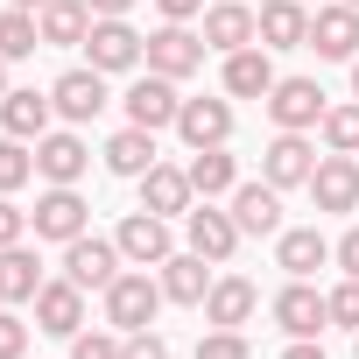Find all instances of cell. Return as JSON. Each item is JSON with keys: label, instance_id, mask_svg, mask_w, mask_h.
<instances>
[{"label": "cell", "instance_id": "cell-11", "mask_svg": "<svg viewBox=\"0 0 359 359\" xmlns=\"http://www.w3.org/2000/svg\"><path fill=\"white\" fill-rule=\"evenodd\" d=\"M261 176L275 191H310V176H317V148L303 134H275L268 155H261Z\"/></svg>", "mask_w": 359, "mask_h": 359}, {"label": "cell", "instance_id": "cell-31", "mask_svg": "<svg viewBox=\"0 0 359 359\" xmlns=\"http://www.w3.org/2000/svg\"><path fill=\"white\" fill-rule=\"evenodd\" d=\"M0 268H8V303H36V289H43V261H36L29 247H8V254H0Z\"/></svg>", "mask_w": 359, "mask_h": 359}, {"label": "cell", "instance_id": "cell-1", "mask_svg": "<svg viewBox=\"0 0 359 359\" xmlns=\"http://www.w3.org/2000/svg\"><path fill=\"white\" fill-rule=\"evenodd\" d=\"M162 310V282H148L141 268H120V282L106 289V324L127 338V331H148Z\"/></svg>", "mask_w": 359, "mask_h": 359}, {"label": "cell", "instance_id": "cell-43", "mask_svg": "<svg viewBox=\"0 0 359 359\" xmlns=\"http://www.w3.org/2000/svg\"><path fill=\"white\" fill-rule=\"evenodd\" d=\"M85 8H92V22H106V15H127L134 0H85Z\"/></svg>", "mask_w": 359, "mask_h": 359}, {"label": "cell", "instance_id": "cell-20", "mask_svg": "<svg viewBox=\"0 0 359 359\" xmlns=\"http://www.w3.org/2000/svg\"><path fill=\"white\" fill-rule=\"evenodd\" d=\"M324 261H331V240H324L317 226H289V233H275V268H289L296 282H310Z\"/></svg>", "mask_w": 359, "mask_h": 359}, {"label": "cell", "instance_id": "cell-8", "mask_svg": "<svg viewBox=\"0 0 359 359\" xmlns=\"http://www.w3.org/2000/svg\"><path fill=\"white\" fill-rule=\"evenodd\" d=\"M205 50H219V57H233V50H247V43H261V15L247 8V0H212L205 8Z\"/></svg>", "mask_w": 359, "mask_h": 359}, {"label": "cell", "instance_id": "cell-40", "mask_svg": "<svg viewBox=\"0 0 359 359\" xmlns=\"http://www.w3.org/2000/svg\"><path fill=\"white\" fill-rule=\"evenodd\" d=\"M331 261H338L345 275H359V226H345V240L331 247Z\"/></svg>", "mask_w": 359, "mask_h": 359}, {"label": "cell", "instance_id": "cell-24", "mask_svg": "<svg viewBox=\"0 0 359 359\" xmlns=\"http://www.w3.org/2000/svg\"><path fill=\"white\" fill-rule=\"evenodd\" d=\"M268 92H275V64H268V50H261V43L233 50V57H226V99H268Z\"/></svg>", "mask_w": 359, "mask_h": 359}, {"label": "cell", "instance_id": "cell-38", "mask_svg": "<svg viewBox=\"0 0 359 359\" xmlns=\"http://www.w3.org/2000/svg\"><path fill=\"white\" fill-rule=\"evenodd\" d=\"M22 240H29V212H22L15 198H0V254L22 247Z\"/></svg>", "mask_w": 359, "mask_h": 359}, {"label": "cell", "instance_id": "cell-36", "mask_svg": "<svg viewBox=\"0 0 359 359\" xmlns=\"http://www.w3.org/2000/svg\"><path fill=\"white\" fill-rule=\"evenodd\" d=\"M120 345L127 338H113V331H78L71 338V359H120Z\"/></svg>", "mask_w": 359, "mask_h": 359}, {"label": "cell", "instance_id": "cell-23", "mask_svg": "<svg viewBox=\"0 0 359 359\" xmlns=\"http://www.w3.org/2000/svg\"><path fill=\"white\" fill-rule=\"evenodd\" d=\"M233 219H240V233H282V191L268 184H233Z\"/></svg>", "mask_w": 359, "mask_h": 359}, {"label": "cell", "instance_id": "cell-21", "mask_svg": "<svg viewBox=\"0 0 359 359\" xmlns=\"http://www.w3.org/2000/svg\"><path fill=\"white\" fill-rule=\"evenodd\" d=\"M261 50H310V8L303 0H268L261 8Z\"/></svg>", "mask_w": 359, "mask_h": 359}, {"label": "cell", "instance_id": "cell-22", "mask_svg": "<svg viewBox=\"0 0 359 359\" xmlns=\"http://www.w3.org/2000/svg\"><path fill=\"white\" fill-rule=\"evenodd\" d=\"M85 169H92V148L78 134H43L36 141V176H50V184H78Z\"/></svg>", "mask_w": 359, "mask_h": 359}, {"label": "cell", "instance_id": "cell-41", "mask_svg": "<svg viewBox=\"0 0 359 359\" xmlns=\"http://www.w3.org/2000/svg\"><path fill=\"white\" fill-rule=\"evenodd\" d=\"M155 8H162V22H198L205 0H155Z\"/></svg>", "mask_w": 359, "mask_h": 359}, {"label": "cell", "instance_id": "cell-6", "mask_svg": "<svg viewBox=\"0 0 359 359\" xmlns=\"http://www.w3.org/2000/svg\"><path fill=\"white\" fill-rule=\"evenodd\" d=\"M268 113H275V127L282 134H310V127H324V92H317V78H275V92H268Z\"/></svg>", "mask_w": 359, "mask_h": 359}, {"label": "cell", "instance_id": "cell-13", "mask_svg": "<svg viewBox=\"0 0 359 359\" xmlns=\"http://www.w3.org/2000/svg\"><path fill=\"white\" fill-rule=\"evenodd\" d=\"M310 198H317V212H359V155L331 148L310 176Z\"/></svg>", "mask_w": 359, "mask_h": 359}, {"label": "cell", "instance_id": "cell-37", "mask_svg": "<svg viewBox=\"0 0 359 359\" xmlns=\"http://www.w3.org/2000/svg\"><path fill=\"white\" fill-rule=\"evenodd\" d=\"M22 352H29V324L0 303V359H22Z\"/></svg>", "mask_w": 359, "mask_h": 359}, {"label": "cell", "instance_id": "cell-10", "mask_svg": "<svg viewBox=\"0 0 359 359\" xmlns=\"http://www.w3.org/2000/svg\"><path fill=\"white\" fill-rule=\"evenodd\" d=\"M36 331H50V338H78L85 331V289L71 275H57V282L36 289Z\"/></svg>", "mask_w": 359, "mask_h": 359}, {"label": "cell", "instance_id": "cell-35", "mask_svg": "<svg viewBox=\"0 0 359 359\" xmlns=\"http://www.w3.org/2000/svg\"><path fill=\"white\" fill-rule=\"evenodd\" d=\"M198 359H247V338H240V331H219V324H212V331L198 338Z\"/></svg>", "mask_w": 359, "mask_h": 359}, {"label": "cell", "instance_id": "cell-12", "mask_svg": "<svg viewBox=\"0 0 359 359\" xmlns=\"http://www.w3.org/2000/svg\"><path fill=\"white\" fill-rule=\"evenodd\" d=\"M50 99H57V113H64L71 127H85V120H99V113H106V71L78 64V71H64V78L50 85Z\"/></svg>", "mask_w": 359, "mask_h": 359}, {"label": "cell", "instance_id": "cell-42", "mask_svg": "<svg viewBox=\"0 0 359 359\" xmlns=\"http://www.w3.org/2000/svg\"><path fill=\"white\" fill-rule=\"evenodd\" d=\"M282 359H324V345H317V338H289V352H282Z\"/></svg>", "mask_w": 359, "mask_h": 359}, {"label": "cell", "instance_id": "cell-46", "mask_svg": "<svg viewBox=\"0 0 359 359\" xmlns=\"http://www.w3.org/2000/svg\"><path fill=\"white\" fill-rule=\"evenodd\" d=\"M352 99H359V57H352Z\"/></svg>", "mask_w": 359, "mask_h": 359}, {"label": "cell", "instance_id": "cell-17", "mask_svg": "<svg viewBox=\"0 0 359 359\" xmlns=\"http://www.w3.org/2000/svg\"><path fill=\"white\" fill-rule=\"evenodd\" d=\"M254 310H261V289H254L247 275H219V282H212V296H205V324H219V331L254 324Z\"/></svg>", "mask_w": 359, "mask_h": 359}, {"label": "cell", "instance_id": "cell-39", "mask_svg": "<svg viewBox=\"0 0 359 359\" xmlns=\"http://www.w3.org/2000/svg\"><path fill=\"white\" fill-rule=\"evenodd\" d=\"M120 359H169V345H162L155 331H127V345H120Z\"/></svg>", "mask_w": 359, "mask_h": 359}, {"label": "cell", "instance_id": "cell-34", "mask_svg": "<svg viewBox=\"0 0 359 359\" xmlns=\"http://www.w3.org/2000/svg\"><path fill=\"white\" fill-rule=\"evenodd\" d=\"M324 303H331V324H345V331H359V275H345V282H338V289H331Z\"/></svg>", "mask_w": 359, "mask_h": 359}, {"label": "cell", "instance_id": "cell-47", "mask_svg": "<svg viewBox=\"0 0 359 359\" xmlns=\"http://www.w3.org/2000/svg\"><path fill=\"white\" fill-rule=\"evenodd\" d=\"M0 303H8V268H0Z\"/></svg>", "mask_w": 359, "mask_h": 359}, {"label": "cell", "instance_id": "cell-33", "mask_svg": "<svg viewBox=\"0 0 359 359\" xmlns=\"http://www.w3.org/2000/svg\"><path fill=\"white\" fill-rule=\"evenodd\" d=\"M324 141H331L338 155H359V99H352V106H331V113H324Z\"/></svg>", "mask_w": 359, "mask_h": 359}, {"label": "cell", "instance_id": "cell-32", "mask_svg": "<svg viewBox=\"0 0 359 359\" xmlns=\"http://www.w3.org/2000/svg\"><path fill=\"white\" fill-rule=\"evenodd\" d=\"M29 176H36V148L8 134V141H0V198H15V191L29 184Z\"/></svg>", "mask_w": 359, "mask_h": 359}, {"label": "cell", "instance_id": "cell-49", "mask_svg": "<svg viewBox=\"0 0 359 359\" xmlns=\"http://www.w3.org/2000/svg\"><path fill=\"white\" fill-rule=\"evenodd\" d=\"M345 8H359V0H345Z\"/></svg>", "mask_w": 359, "mask_h": 359}, {"label": "cell", "instance_id": "cell-9", "mask_svg": "<svg viewBox=\"0 0 359 359\" xmlns=\"http://www.w3.org/2000/svg\"><path fill=\"white\" fill-rule=\"evenodd\" d=\"M85 198H78V184H50L43 198H36V212H29V226H36V240H78L85 233Z\"/></svg>", "mask_w": 359, "mask_h": 359}, {"label": "cell", "instance_id": "cell-15", "mask_svg": "<svg viewBox=\"0 0 359 359\" xmlns=\"http://www.w3.org/2000/svg\"><path fill=\"white\" fill-rule=\"evenodd\" d=\"M176 134H184L191 148H226L233 141V99H184Z\"/></svg>", "mask_w": 359, "mask_h": 359}, {"label": "cell", "instance_id": "cell-30", "mask_svg": "<svg viewBox=\"0 0 359 359\" xmlns=\"http://www.w3.org/2000/svg\"><path fill=\"white\" fill-rule=\"evenodd\" d=\"M36 43H43V22H36L29 8H8V15H0V57H8V64L36 57Z\"/></svg>", "mask_w": 359, "mask_h": 359}, {"label": "cell", "instance_id": "cell-14", "mask_svg": "<svg viewBox=\"0 0 359 359\" xmlns=\"http://www.w3.org/2000/svg\"><path fill=\"white\" fill-rule=\"evenodd\" d=\"M310 50L331 57V64H352L359 57V8H345V0L338 8H317L310 15Z\"/></svg>", "mask_w": 359, "mask_h": 359}, {"label": "cell", "instance_id": "cell-19", "mask_svg": "<svg viewBox=\"0 0 359 359\" xmlns=\"http://www.w3.org/2000/svg\"><path fill=\"white\" fill-rule=\"evenodd\" d=\"M191 169H169V162H155L148 176H141V212H155V219H176V212H191Z\"/></svg>", "mask_w": 359, "mask_h": 359}, {"label": "cell", "instance_id": "cell-45", "mask_svg": "<svg viewBox=\"0 0 359 359\" xmlns=\"http://www.w3.org/2000/svg\"><path fill=\"white\" fill-rule=\"evenodd\" d=\"M15 8H29V15H43V8H50V0H15Z\"/></svg>", "mask_w": 359, "mask_h": 359}, {"label": "cell", "instance_id": "cell-2", "mask_svg": "<svg viewBox=\"0 0 359 359\" xmlns=\"http://www.w3.org/2000/svg\"><path fill=\"white\" fill-rule=\"evenodd\" d=\"M85 50H92V71H134V64H148V36H134V22L127 15H106V22H92V36H85Z\"/></svg>", "mask_w": 359, "mask_h": 359}, {"label": "cell", "instance_id": "cell-27", "mask_svg": "<svg viewBox=\"0 0 359 359\" xmlns=\"http://www.w3.org/2000/svg\"><path fill=\"white\" fill-rule=\"evenodd\" d=\"M106 169H113V176H134V184H141V176L155 169V134H148V127H120V134L106 141Z\"/></svg>", "mask_w": 359, "mask_h": 359}, {"label": "cell", "instance_id": "cell-26", "mask_svg": "<svg viewBox=\"0 0 359 359\" xmlns=\"http://www.w3.org/2000/svg\"><path fill=\"white\" fill-rule=\"evenodd\" d=\"M50 113H57L50 92H8V99H0V127H8L15 141H43L50 134Z\"/></svg>", "mask_w": 359, "mask_h": 359}, {"label": "cell", "instance_id": "cell-25", "mask_svg": "<svg viewBox=\"0 0 359 359\" xmlns=\"http://www.w3.org/2000/svg\"><path fill=\"white\" fill-rule=\"evenodd\" d=\"M212 282H219V275H212L205 254H169V261H162V296H169V303H205Z\"/></svg>", "mask_w": 359, "mask_h": 359}, {"label": "cell", "instance_id": "cell-3", "mask_svg": "<svg viewBox=\"0 0 359 359\" xmlns=\"http://www.w3.org/2000/svg\"><path fill=\"white\" fill-rule=\"evenodd\" d=\"M120 261H127L120 240H92V233L64 240V275H71L78 289H99V296H106V289L120 282Z\"/></svg>", "mask_w": 359, "mask_h": 359}, {"label": "cell", "instance_id": "cell-18", "mask_svg": "<svg viewBox=\"0 0 359 359\" xmlns=\"http://www.w3.org/2000/svg\"><path fill=\"white\" fill-rule=\"evenodd\" d=\"M275 324H282L289 338H317V331L331 324V303H324L310 282H296V275H289V289L275 296Z\"/></svg>", "mask_w": 359, "mask_h": 359}, {"label": "cell", "instance_id": "cell-28", "mask_svg": "<svg viewBox=\"0 0 359 359\" xmlns=\"http://www.w3.org/2000/svg\"><path fill=\"white\" fill-rule=\"evenodd\" d=\"M233 184H240V162L226 148H191V191L198 198H233Z\"/></svg>", "mask_w": 359, "mask_h": 359}, {"label": "cell", "instance_id": "cell-16", "mask_svg": "<svg viewBox=\"0 0 359 359\" xmlns=\"http://www.w3.org/2000/svg\"><path fill=\"white\" fill-rule=\"evenodd\" d=\"M113 240H120V254L134 268H162L169 261V219H155V212H127Z\"/></svg>", "mask_w": 359, "mask_h": 359}, {"label": "cell", "instance_id": "cell-4", "mask_svg": "<svg viewBox=\"0 0 359 359\" xmlns=\"http://www.w3.org/2000/svg\"><path fill=\"white\" fill-rule=\"evenodd\" d=\"M148 71H162V78L184 85L191 71H205V36H198L191 22H162V29L148 36Z\"/></svg>", "mask_w": 359, "mask_h": 359}, {"label": "cell", "instance_id": "cell-29", "mask_svg": "<svg viewBox=\"0 0 359 359\" xmlns=\"http://www.w3.org/2000/svg\"><path fill=\"white\" fill-rule=\"evenodd\" d=\"M36 22H43V43H57V50H71V43L92 36V8H85V0H50Z\"/></svg>", "mask_w": 359, "mask_h": 359}, {"label": "cell", "instance_id": "cell-44", "mask_svg": "<svg viewBox=\"0 0 359 359\" xmlns=\"http://www.w3.org/2000/svg\"><path fill=\"white\" fill-rule=\"evenodd\" d=\"M8 92H15V85H8V57H0V99H8Z\"/></svg>", "mask_w": 359, "mask_h": 359}, {"label": "cell", "instance_id": "cell-48", "mask_svg": "<svg viewBox=\"0 0 359 359\" xmlns=\"http://www.w3.org/2000/svg\"><path fill=\"white\" fill-rule=\"evenodd\" d=\"M352 338H359V331H352ZM352 359H359V345H352Z\"/></svg>", "mask_w": 359, "mask_h": 359}, {"label": "cell", "instance_id": "cell-5", "mask_svg": "<svg viewBox=\"0 0 359 359\" xmlns=\"http://www.w3.org/2000/svg\"><path fill=\"white\" fill-rule=\"evenodd\" d=\"M120 106H127V127H148V134H162V127H176V113H184V99H176V78H162V71H148V78H134Z\"/></svg>", "mask_w": 359, "mask_h": 359}, {"label": "cell", "instance_id": "cell-7", "mask_svg": "<svg viewBox=\"0 0 359 359\" xmlns=\"http://www.w3.org/2000/svg\"><path fill=\"white\" fill-rule=\"evenodd\" d=\"M184 233H191V254H205L212 268H219V261H233V254H240V240H247V233H240V219H233V212H219L212 198L184 212Z\"/></svg>", "mask_w": 359, "mask_h": 359}]
</instances>
